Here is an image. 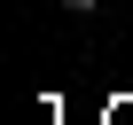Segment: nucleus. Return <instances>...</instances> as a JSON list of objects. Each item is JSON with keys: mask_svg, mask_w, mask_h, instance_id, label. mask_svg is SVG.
<instances>
[{"mask_svg": "<svg viewBox=\"0 0 133 125\" xmlns=\"http://www.w3.org/2000/svg\"><path fill=\"white\" fill-rule=\"evenodd\" d=\"M63 8H71V16H94V0H63Z\"/></svg>", "mask_w": 133, "mask_h": 125, "instance_id": "1", "label": "nucleus"}]
</instances>
